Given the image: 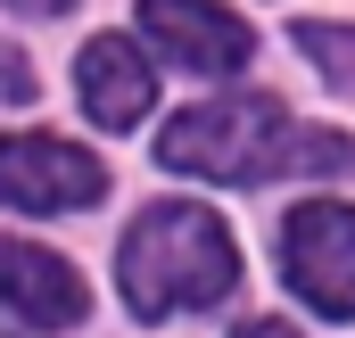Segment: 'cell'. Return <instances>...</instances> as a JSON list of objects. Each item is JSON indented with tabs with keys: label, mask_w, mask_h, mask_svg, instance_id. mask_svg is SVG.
I'll use <instances>...</instances> for the list:
<instances>
[{
	"label": "cell",
	"mask_w": 355,
	"mask_h": 338,
	"mask_svg": "<svg viewBox=\"0 0 355 338\" xmlns=\"http://www.w3.org/2000/svg\"><path fill=\"white\" fill-rule=\"evenodd\" d=\"M157 157L198 181H272V173H355L347 132H297L289 107L265 91L207 99L157 132Z\"/></svg>",
	"instance_id": "obj_1"
},
{
	"label": "cell",
	"mask_w": 355,
	"mask_h": 338,
	"mask_svg": "<svg viewBox=\"0 0 355 338\" xmlns=\"http://www.w3.org/2000/svg\"><path fill=\"white\" fill-rule=\"evenodd\" d=\"M8 8H33V17H50V8H75V0H8Z\"/></svg>",
	"instance_id": "obj_11"
},
{
	"label": "cell",
	"mask_w": 355,
	"mask_h": 338,
	"mask_svg": "<svg viewBox=\"0 0 355 338\" xmlns=\"http://www.w3.org/2000/svg\"><path fill=\"white\" fill-rule=\"evenodd\" d=\"M75 91H83V116L99 132H132L149 116V99H157V75H149V58L124 33H99V42H83V58H75Z\"/></svg>",
	"instance_id": "obj_7"
},
{
	"label": "cell",
	"mask_w": 355,
	"mask_h": 338,
	"mask_svg": "<svg viewBox=\"0 0 355 338\" xmlns=\"http://www.w3.org/2000/svg\"><path fill=\"white\" fill-rule=\"evenodd\" d=\"M0 305L25 330H75L91 314V289L67 256L33 248V240H0Z\"/></svg>",
	"instance_id": "obj_6"
},
{
	"label": "cell",
	"mask_w": 355,
	"mask_h": 338,
	"mask_svg": "<svg viewBox=\"0 0 355 338\" xmlns=\"http://www.w3.org/2000/svg\"><path fill=\"white\" fill-rule=\"evenodd\" d=\"M141 33L190 75H240L257 58V33L215 0H141Z\"/></svg>",
	"instance_id": "obj_5"
},
{
	"label": "cell",
	"mask_w": 355,
	"mask_h": 338,
	"mask_svg": "<svg viewBox=\"0 0 355 338\" xmlns=\"http://www.w3.org/2000/svg\"><path fill=\"white\" fill-rule=\"evenodd\" d=\"M116 281H124L132 322H166V314H190V305L232 297L240 248H232L223 215H207V206H190V198H166V206H149V215L124 231Z\"/></svg>",
	"instance_id": "obj_2"
},
{
	"label": "cell",
	"mask_w": 355,
	"mask_h": 338,
	"mask_svg": "<svg viewBox=\"0 0 355 338\" xmlns=\"http://www.w3.org/2000/svg\"><path fill=\"white\" fill-rule=\"evenodd\" d=\"M297 50L331 75L339 91H355V25H331V17H297Z\"/></svg>",
	"instance_id": "obj_8"
},
{
	"label": "cell",
	"mask_w": 355,
	"mask_h": 338,
	"mask_svg": "<svg viewBox=\"0 0 355 338\" xmlns=\"http://www.w3.org/2000/svg\"><path fill=\"white\" fill-rule=\"evenodd\" d=\"M281 272H289V289L314 314L355 322V206H339V198L289 206V223H281Z\"/></svg>",
	"instance_id": "obj_3"
},
{
	"label": "cell",
	"mask_w": 355,
	"mask_h": 338,
	"mask_svg": "<svg viewBox=\"0 0 355 338\" xmlns=\"http://www.w3.org/2000/svg\"><path fill=\"white\" fill-rule=\"evenodd\" d=\"M25 99H33V66H25V50L0 42V107H25Z\"/></svg>",
	"instance_id": "obj_9"
},
{
	"label": "cell",
	"mask_w": 355,
	"mask_h": 338,
	"mask_svg": "<svg viewBox=\"0 0 355 338\" xmlns=\"http://www.w3.org/2000/svg\"><path fill=\"white\" fill-rule=\"evenodd\" d=\"M232 338H297V330H289V322H272V314H265V322H240Z\"/></svg>",
	"instance_id": "obj_10"
},
{
	"label": "cell",
	"mask_w": 355,
	"mask_h": 338,
	"mask_svg": "<svg viewBox=\"0 0 355 338\" xmlns=\"http://www.w3.org/2000/svg\"><path fill=\"white\" fill-rule=\"evenodd\" d=\"M107 198V166L58 141V132H8L0 141V206L17 215H67V206H99Z\"/></svg>",
	"instance_id": "obj_4"
}]
</instances>
